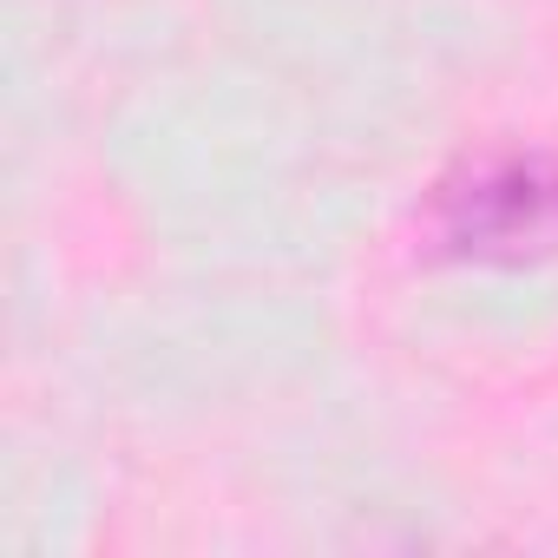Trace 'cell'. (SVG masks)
<instances>
[{
	"instance_id": "6da1fadb",
	"label": "cell",
	"mask_w": 558,
	"mask_h": 558,
	"mask_svg": "<svg viewBox=\"0 0 558 558\" xmlns=\"http://www.w3.org/2000/svg\"><path fill=\"white\" fill-rule=\"evenodd\" d=\"M414 250L460 269H532L558 256V151L538 138L466 145L414 210Z\"/></svg>"
}]
</instances>
